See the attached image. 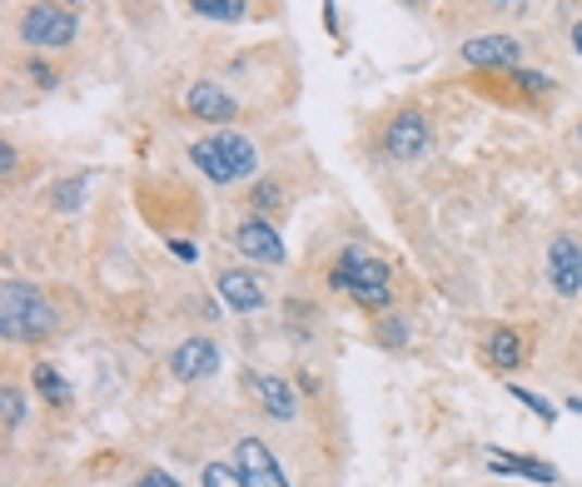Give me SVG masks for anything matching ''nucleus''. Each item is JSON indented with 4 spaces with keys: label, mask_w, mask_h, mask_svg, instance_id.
Listing matches in <instances>:
<instances>
[{
    "label": "nucleus",
    "mask_w": 582,
    "mask_h": 487,
    "mask_svg": "<svg viewBox=\"0 0 582 487\" xmlns=\"http://www.w3.org/2000/svg\"><path fill=\"white\" fill-rule=\"evenodd\" d=\"M0 403H5V428H15V423H21V413H25L21 388H5V394H0Z\"/></svg>",
    "instance_id": "obj_23"
},
{
    "label": "nucleus",
    "mask_w": 582,
    "mask_h": 487,
    "mask_svg": "<svg viewBox=\"0 0 582 487\" xmlns=\"http://www.w3.org/2000/svg\"><path fill=\"white\" fill-rule=\"evenodd\" d=\"M329 284L354 294V303H363V309H388V299H394V274H388V264L359 254V249H344V259H338V269L329 274Z\"/></svg>",
    "instance_id": "obj_1"
},
{
    "label": "nucleus",
    "mask_w": 582,
    "mask_h": 487,
    "mask_svg": "<svg viewBox=\"0 0 582 487\" xmlns=\"http://www.w3.org/2000/svg\"><path fill=\"white\" fill-rule=\"evenodd\" d=\"M463 60L468 65H508V70H518L523 46H518L512 35H478V40H468L463 46Z\"/></svg>",
    "instance_id": "obj_11"
},
{
    "label": "nucleus",
    "mask_w": 582,
    "mask_h": 487,
    "mask_svg": "<svg viewBox=\"0 0 582 487\" xmlns=\"http://www.w3.org/2000/svg\"><path fill=\"white\" fill-rule=\"evenodd\" d=\"M21 40L36 50H65L75 40V11L65 0H36L21 15Z\"/></svg>",
    "instance_id": "obj_3"
},
{
    "label": "nucleus",
    "mask_w": 582,
    "mask_h": 487,
    "mask_svg": "<svg viewBox=\"0 0 582 487\" xmlns=\"http://www.w3.org/2000/svg\"><path fill=\"white\" fill-rule=\"evenodd\" d=\"M493 11H528V0H488Z\"/></svg>",
    "instance_id": "obj_29"
},
{
    "label": "nucleus",
    "mask_w": 582,
    "mask_h": 487,
    "mask_svg": "<svg viewBox=\"0 0 582 487\" xmlns=\"http://www.w3.org/2000/svg\"><path fill=\"white\" fill-rule=\"evenodd\" d=\"M185 104H189V115L214 120V125H224V120L239 115V100H234L224 85H214V80H195V85H189V90H185Z\"/></svg>",
    "instance_id": "obj_9"
},
{
    "label": "nucleus",
    "mask_w": 582,
    "mask_h": 487,
    "mask_svg": "<svg viewBox=\"0 0 582 487\" xmlns=\"http://www.w3.org/2000/svg\"><path fill=\"white\" fill-rule=\"evenodd\" d=\"M234 244H239V254L255 259V264H284V239L274 224L264 220H249L234 229Z\"/></svg>",
    "instance_id": "obj_8"
},
{
    "label": "nucleus",
    "mask_w": 582,
    "mask_h": 487,
    "mask_svg": "<svg viewBox=\"0 0 582 487\" xmlns=\"http://www.w3.org/2000/svg\"><path fill=\"white\" fill-rule=\"evenodd\" d=\"M36 394L46 398V403H55V408H65L71 403V383L60 378L50 363H36Z\"/></svg>",
    "instance_id": "obj_18"
},
{
    "label": "nucleus",
    "mask_w": 582,
    "mask_h": 487,
    "mask_svg": "<svg viewBox=\"0 0 582 487\" xmlns=\"http://www.w3.org/2000/svg\"><path fill=\"white\" fill-rule=\"evenodd\" d=\"M379 338H384V344H404V338H408L404 319H388V324H384V334H379Z\"/></svg>",
    "instance_id": "obj_26"
},
{
    "label": "nucleus",
    "mask_w": 582,
    "mask_h": 487,
    "mask_svg": "<svg viewBox=\"0 0 582 487\" xmlns=\"http://www.w3.org/2000/svg\"><path fill=\"white\" fill-rule=\"evenodd\" d=\"M493 473H512V477H528V483H558V473L537 458H508V452H493Z\"/></svg>",
    "instance_id": "obj_15"
},
{
    "label": "nucleus",
    "mask_w": 582,
    "mask_h": 487,
    "mask_svg": "<svg viewBox=\"0 0 582 487\" xmlns=\"http://www.w3.org/2000/svg\"><path fill=\"white\" fill-rule=\"evenodd\" d=\"M189 160L199 164V174H205L210 185H234V179H239V174L230 170V160L220 154V145H214V139H199L195 150H189Z\"/></svg>",
    "instance_id": "obj_14"
},
{
    "label": "nucleus",
    "mask_w": 582,
    "mask_h": 487,
    "mask_svg": "<svg viewBox=\"0 0 582 487\" xmlns=\"http://www.w3.org/2000/svg\"><path fill=\"white\" fill-rule=\"evenodd\" d=\"M572 50H578V55H582V21L572 25Z\"/></svg>",
    "instance_id": "obj_30"
},
{
    "label": "nucleus",
    "mask_w": 582,
    "mask_h": 487,
    "mask_svg": "<svg viewBox=\"0 0 582 487\" xmlns=\"http://www.w3.org/2000/svg\"><path fill=\"white\" fill-rule=\"evenodd\" d=\"M578 139H582V125H578Z\"/></svg>",
    "instance_id": "obj_32"
},
{
    "label": "nucleus",
    "mask_w": 582,
    "mask_h": 487,
    "mask_svg": "<svg viewBox=\"0 0 582 487\" xmlns=\"http://www.w3.org/2000/svg\"><path fill=\"white\" fill-rule=\"evenodd\" d=\"M512 85H523L528 95H547V90H553V80H547V75H537V70H512Z\"/></svg>",
    "instance_id": "obj_21"
},
{
    "label": "nucleus",
    "mask_w": 582,
    "mask_h": 487,
    "mask_svg": "<svg viewBox=\"0 0 582 487\" xmlns=\"http://www.w3.org/2000/svg\"><path fill=\"white\" fill-rule=\"evenodd\" d=\"M384 145H388V154H394L398 164H413L423 150H429V120H423L419 110H404V115H394Z\"/></svg>",
    "instance_id": "obj_7"
},
{
    "label": "nucleus",
    "mask_w": 582,
    "mask_h": 487,
    "mask_svg": "<svg viewBox=\"0 0 582 487\" xmlns=\"http://www.w3.org/2000/svg\"><path fill=\"white\" fill-rule=\"evenodd\" d=\"M170 249H175V259H199V249L189 239H170Z\"/></svg>",
    "instance_id": "obj_28"
},
{
    "label": "nucleus",
    "mask_w": 582,
    "mask_h": 487,
    "mask_svg": "<svg viewBox=\"0 0 582 487\" xmlns=\"http://www.w3.org/2000/svg\"><path fill=\"white\" fill-rule=\"evenodd\" d=\"M512 398H518V403H528V408H533V413L543 417V423H553V417H558V413H553V403H543V398H537V394H528V388H512Z\"/></svg>",
    "instance_id": "obj_24"
},
{
    "label": "nucleus",
    "mask_w": 582,
    "mask_h": 487,
    "mask_svg": "<svg viewBox=\"0 0 582 487\" xmlns=\"http://www.w3.org/2000/svg\"><path fill=\"white\" fill-rule=\"evenodd\" d=\"M205 487H249L234 463H205Z\"/></svg>",
    "instance_id": "obj_20"
},
{
    "label": "nucleus",
    "mask_w": 582,
    "mask_h": 487,
    "mask_svg": "<svg viewBox=\"0 0 582 487\" xmlns=\"http://www.w3.org/2000/svg\"><path fill=\"white\" fill-rule=\"evenodd\" d=\"M234 467L245 473L249 487H289L284 467L274 463V452H269L259 438H239V448H234Z\"/></svg>",
    "instance_id": "obj_5"
},
{
    "label": "nucleus",
    "mask_w": 582,
    "mask_h": 487,
    "mask_svg": "<svg viewBox=\"0 0 582 487\" xmlns=\"http://www.w3.org/2000/svg\"><path fill=\"white\" fill-rule=\"evenodd\" d=\"M488 363L503 373H512L518 363H523V338L512 334V328H498V334L488 338Z\"/></svg>",
    "instance_id": "obj_16"
},
{
    "label": "nucleus",
    "mask_w": 582,
    "mask_h": 487,
    "mask_svg": "<svg viewBox=\"0 0 582 487\" xmlns=\"http://www.w3.org/2000/svg\"><path fill=\"white\" fill-rule=\"evenodd\" d=\"M135 487H179V483H175V477H170V473H160V467H150V473H145Z\"/></svg>",
    "instance_id": "obj_25"
},
{
    "label": "nucleus",
    "mask_w": 582,
    "mask_h": 487,
    "mask_svg": "<svg viewBox=\"0 0 582 487\" xmlns=\"http://www.w3.org/2000/svg\"><path fill=\"white\" fill-rule=\"evenodd\" d=\"M0 328H5V338H46L55 328V309L36 294V284L11 278L0 289Z\"/></svg>",
    "instance_id": "obj_2"
},
{
    "label": "nucleus",
    "mask_w": 582,
    "mask_h": 487,
    "mask_svg": "<svg viewBox=\"0 0 582 487\" xmlns=\"http://www.w3.org/2000/svg\"><path fill=\"white\" fill-rule=\"evenodd\" d=\"M220 299L230 303L234 313H259L264 309V289H259V278L255 274H220Z\"/></svg>",
    "instance_id": "obj_12"
},
{
    "label": "nucleus",
    "mask_w": 582,
    "mask_h": 487,
    "mask_svg": "<svg viewBox=\"0 0 582 487\" xmlns=\"http://www.w3.org/2000/svg\"><path fill=\"white\" fill-rule=\"evenodd\" d=\"M170 373L179 383H199V378H214L220 373V348L210 338H185V344L170 353Z\"/></svg>",
    "instance_id": "obj_6"
},
{
    "label": "nucleus",
    "mask_w": 582,
    "mask_h": 487,
    "mask_svg": "<svg viewBox=\"0 0 582 487\" xmlns=\"http://www.w3.org/2000/svg\"><path fill=\"white\" fill-rule=\"evenodd\" d=\"M85 199V179H60L55 189H50V204L60 209V214H71V209H81Z\"/></svg>",
    "instance_id": "obj_19"
},
{
    "label": "nucleus",
    "mask_w": 582,
    "mask_h": 487,
    "mask_svg": "<svg viewBox=\"0 0 582 487\" xmlns=\"http://www.w3.org/2000/svg\"><path fill=\"white\" fill-rule=\"evenodd\" d=\"M30 80H36V85H55V70L40 65V60H30Z\"/></svg>",
    "instance_id": "obj_27"
},
{
    "label": "nucleus",
    "mask_w": 582,
    "mask_h": 487,
    "mask_svg": "<svg viewBox=\"0 0 582 487\" xmlns=\"http://www.w3.org/2000/svg\"><path fill=\"white\" fill-rule=\"evenodd\" d=\"M280 199H284V189H280V185H259L255 195H249V204H255L259 214H269V209H280Z\"/></svg>",
    "instance_id": "obj_22"
},
{
    "label": "nucleus",
    "mask_w": 582,
    "mask_h": 487,
    "mask_svg": "<svg viewBox=\"0 0 582 487\" xmlns=\"http://www.w3.org/2000/svg\"><path fill=\"white\" fill-rule=\"evenodd\" d=\"M249 394L259 398V408H264L269 417H280V423H289L294 413H299V403H294V388L284 378H274V373H249Z\"/></svg>",
    "instance_id": "obj_10"
},
{
    "label": "nucleus",
    "mask_w": 582,
    "mask_h": 487,
    "mask_svg": "<svg viewBox=\"0 0 582 487\" xmlns=\"http://www.w3.org/2000/svg\"><path fill=\"white\" fill-rule=\"evenodd\" d=\"M189 11L199 15V21H224V25H234V21H245V0H189Z\"/></svg>",
    "instance_id": "obj_17"
},
{
    "label": "nucleus",
    "mask_w": 582,
    "mask_h": 487,
    "mask_svg": "<svg viewBox=\"0 0 582 487\" xmlns=\"http://www.w3.org/2000/svg\"><path fill=\"white\" fill-rule=\"evenodd\" d=\"M568 403H572V408H578V413H582V398H568Z\"/></svg>",
    "instance_id": "obj_31"
},
{
    "label": "nucleus",
    "mask_w": 582,
    "mask_h": 487,
    "mask_svg": "<svg viewBox=\"0 0 582 487\" xmlns=\"http://www.w3.org/2000/svg\"><path fill=\"white\" fill-rule=\"evenodd\" d=\"M214 145H220V154L230 160V170L239 174V179L259 170V154H255V145H249V135H239V129H220V135H214Z\"/></svg>",
    "instance_id": "obj_13"
},
{
    "label": "nucleus",
    "mask_w": 582,
    "mask_h": 487,
    "mask_svg": "<svg viewBox=\"0 0 582 487\" xmlns=\"http://www.w3.org/2000/svg\"><path fill=\"white\" fill-rule=\"evenodd\" d=\"M547 278H553V289L562 299H578L582 294V244L572 234H558V239L547 244Z\"/></svg>",
    "instance_id": "obj_4"
}]
</instances>
